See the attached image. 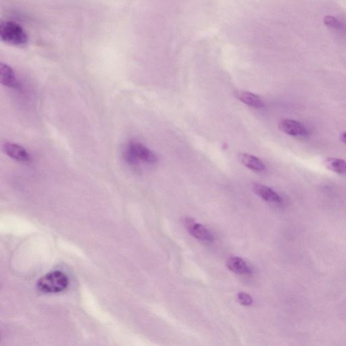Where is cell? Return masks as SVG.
Masks as SVG:
<instances>
[{
  "mask_svg": "<svg viewBox=\"0 0 346 346\" xmlns=\"http://www.w3.org/2000/svg\"><path fill=\"white\" fill-rule=\"evenodd\" d=\"M68 283L69 281L65 273L53 271L39 279L37 287L42 293L57 294L64 291L68 287Z\"/></svg>",
  "mask_w": 346,
  "mask_h": 346,
  "instance_id": "1",
  "label": "cell"
},
{
  "mask_svg": "<svg viewBox=\"0 0 346 346\" xmlns=\"http://www.w3.org/2000/svg\"><path fill=\"white\" fill-rule=\"evenodd\" d=\"M0 37L4 42L14 46H23L29 42L26 31L13 21H4L0 25Z\"/></svg>",
  "mask_w": 346,
  "mask_h": 346,
  "instance_id": "2",
  "label": "cell"
},
{
  "mask_svg": "<svg viewBox=\"0 0 346 346\" xmlns=\"http://www.w3.org/2000/svg\"><path fill=\"white\" fill-rule=\"evenodd\" d=\"M184 225L191 235L202 241L211 242L214 240L212 234L204 226L197 223L190 217H185L183 220Z\"/></svg>",
  "mask_w": 346,
  "mask_h": 346,
  "instance_id": "3",
  "label": "cell"
},
{
  "mask_svg": "<svg viewBox=\"0 0 346 346\" xmlns=\"http://www.w3.org/2000/svg\"><path fill=\"white\" fill-rule=\"evenodd\" d=\"M125 148L139 162L142 161L147 163L155 164L157 161L154 153L141 143L130 142L126 145Z\"/></svg>",
  "mask_w": 346,
  "mask_h": 346,
  "instance_id": "4",
  "label": "cell"
},
{
  "mask_svg": "<svg viewBox=\"0 0 346 346\" xmlns=\"http://www.w3.org/2000/svg\"><path fill=\"white\" fill-rule=\"evenodd\" d=\"M279 128L284 134L293 137H306L309 131L306 126L299 121L292 119L281 120L279 124Z\"/></svg>",
  "mask_w": 346,
  "mask_h": 346,
  "instance_id": "5",
  "label": "cell"
},
{
  "mask_svg": "<svg viewBox=\"0 0 346 346\" xmlns=\"http://www.w3.org/2000/svg\"><path fill=\"white\" fill-rule=\"evenodd\" d=\"M2 150L8 156L12 157L16 161L28 163L32 159V156L28 152L20 145L14 144L11 142H5L2 146Z\"/></svg>",
  "mask_w": 346,
  "mask_h": 346,
  "instance_id": "6",
  "label": "cell"
},
{
  "mask_svg": "<svg viewBox=\"0 0 346 346\" xmlns=\"http://www.w3.org/2000/svg\"><path fill=\"white\" fill-rule=\"evenodd\" d=\"M0 78L2 84L7 88L18 89L20 87L15 72L11 66L7 64H0Z\"/></svg>",
  "mask_w": 346,
  "mask_h": 346,
  "instance_id": "7",
  "label": "cell"
},
{
  "mask_svg": "<svg viewBox=\"0 0 346 346\" xmlns=\"http://www.w3.org/2000/svg\"><path fill=\"white\" fill-rule=\"evenodd\" d=\"M253 190H254L255 194L258 195L259 197H260L261 198L267 201V202L281 203L282 201L281 197L275 191L271 189L268 186L256 183L253 185Z\"/></svg>",
  "mask_w": 346,
  "mask_h": 346,
  "instance_id": "8",
  "label": "cell"
},
{
  "mask_svg": "<svg viewBox=\"0 0 346 346\" xmlns=\"http://www.w3.org/2000/svg\"><path fill=\"white\" fill-rule=\"evenodd\" d=\"M227 268L232 272L239 275H250L252 273L251 267L243 259L239 257H231L226 262Z\"/></svg>",
  "mask_w": 346,
  "mask_h": 346,
  "instance_id": "9",
  "label": "cell"
},
{
  "mask_svg": "<svg viewBox=\"0 0 346 346\" xmlns=\"http://www.w3.org/2000/svg\"><path fill=\"white\" fill-rule=\"evenodd\" d=\"M235 96L239 101L254 109H259L264 107L262 99L258 95L246 91H237Z\"/></svg>",
  "mask_w": 346,
  "mask_h": 346,
  "instance_id": "10",
  "label": "cell"
},
{
  "mask_svg": "<svg viewBox=\"0 0 346 346\" xmlns=\"http://www.w3.org/2000/svg\"><path fill=\"white\" fill-rule=\"evenodd\" d=\"M240 161L246 167L253 171L262 172L266 169L265 165L258 157L249 154H242L240 155Z\"/></svg>",
  "mask_w": 346,
  "mask_h": 346,
  "instance_id": "11",
  "label": "cell"
},
{
  "mask_svg": "<svg viewBox=\"0 0 346 346\" xmlns=\"http://www.w3.org/2000/svg\"><path fill=\"white\" fill-rule=\"evenodd\" d=\"M325 166L329 171L340 175H346V161L337 157H329L325 162Z\"/></svg>",
  "mask_w": 346,
  "mask_h": 346,
  "instance_id": "12",
  "label": "cell"
},
{
  "mask_svg": "<svg viewBox=\"0 0 346 346\" xmlns=\"http://www.w3.org/2000/svg\"><path fill=\"white\" fill-rule=\"evenodd\" d=\"M240 304L244 306H250L253 304V299L249 294L240 292L237 295Z\"/></svg>",
  "mask_w": 346,
  "mask_h": 346,
  "instance_id": "13",
  "label": "cell"
},
{
  "mask_svg": "<svg viewBox=\"0 0 346 346\" xmlns=\"http://www.w3.org/2000/svg\"><path fill=\"white\" fill-rule=\"evenodd\" d=\"M340 139L341 142L346 145V132H343V134L341 135Z\"/></svg>",
  "mask_w": 346,
  "mask_h": 346,
  "instance_id": "14",
  "label": "cell"
}]
</instances>
